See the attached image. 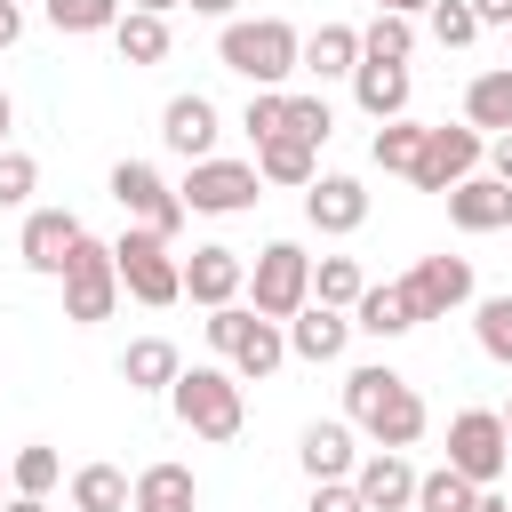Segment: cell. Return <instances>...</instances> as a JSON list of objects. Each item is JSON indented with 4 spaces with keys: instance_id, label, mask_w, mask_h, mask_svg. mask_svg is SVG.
<instances>
[{
    "instance_id": "1",
    "label": "cell",
    "mask_w": 512,
    "mask_h": 512,
    "mask_svg": "<svg viewBox=\"0 0 512 512\" xmlns=\"http://www.w3.org/2000/svg\"><path fill=\"white\" fill-rule=\"evenodd\" d=\"M344 424H352V432H368L376 448H416L432 416H424V392H416L400 368L368 360V368H352V376H344Z\"/></svg>"
},
{
    "instance_id": "2",
    "label": "cell",
    "mask_w": 512,
    "mask_h": 512,
    "mask_svg": "<svg viewBox=\"0 0 512 512\" xmlns=\"http://www.w3.org/2000/svg\"><path fill=\"white\" fill-rule=\"evenodd\" d=\"M296 48H304V32L288 16H224V32H216V64L240 72L248 88H288Z\"/></svg>"
},
{
    "instance_id": "3",
    "label": "cell",
    "mask_w": 512,
    "mask_h": 512,
    "mask_svg": "<svg viewBox=\"0 0 512 512\" xmlns=\"http://www.w3.org/2000/svg\"><path fill=\"white\" fill-rule=\"evenodd\" d=\"M168 408H176V424H184L192 440H240V424H248V400H240V376H232L224 360H200V368H176V384H168Z\"/></svg>"
},
{
    "instance_id": "4",
    "label": "cell",
    "mask_w": 512,
    "mask_h": 512,
    "mask_svg": "<svg viewBox=\"0 0 512 512\" xmlns=\"http://www.w3.org/2000/svg\"><path fill=\"white\" fill-rule=\"evenodd\" d=\"M208 352H216L240 384H264V376L288 360V328L264 320V312H248V304H216V312H208Z\"/></svg>"
},
{
    "instance_id": "5",
    "label": "cell",
    "mask_w": 512,
    "mask_h": 512,
    "mask_svg": "<svg viewBox=\"0 0 512 512\" xmlns=\"http://www.w3.org/2000/svg\"><path fill=\"white\" fill-rule=\"evenodd\" d=\"M112 272H120V296H136V304H152V312H168V304L184 296L176 248H168L160 232H144V224H128V232L112 240Z\"/></svg>"
},
{
    "instance_id": "6",
    "label": "cell",
    "mask_w": 512,
    "mask_h": 512,
    "mask_svg": "<svg viewBox=\"0 0 512 512\" xmlns=\"http://www.w3.org/2000/svg\"><path fill=\"white\" fill-rule=\"evenodd\" d=\"M176 200H184V216H248V208L264 200V176H256V160H224V152H208V160L184 168Z\"/></svg>"
},
{
    "instance_id": "7",
    "label": "cell",
    "mask_w": 512,
    "mask_h": 512,
    "mask_svg": "<svg viewBox=\"0 0 512 512\" xmlns=\"http://www.w3.org/2000/svg\"><path fill=\"white\" fill-rule=\"evenodd\" d=\"M56 280H64V320H72V328H96V320H112V304H120V272H112V240H96V232H80Z\"/></svg>"
},
{
    "instance_id": "8",
    "label": "cell",
    "mask_w": 512,
    "mask_h": 512,
    "mask_svg": "<svg viewBox=\"0 0 512 512\" xmlns=\"http://www.w3.org/2000/svg\"><path fill=\"white\" fill-rule=\"evenodd\" d=\"M304 304H312V256H304L296 240H264L256 264H248V312L288 320V312H304Z\"/></svg>"
},
{
    "instance_id": "9",
    "label": "cell",
    "mask_w": 512,
    "mask_h": 512,
    "mask_svg": "<svg viewBox=\"0 0 512 512\" xmlns=\"http://www.w3.org/2000/svg\"><path fill=\"white\" fill-rule=\"evenodd\" d=\"M104 184H112V200H120L128 224H144V232H160V240L184 232V200H176V184H168L152 160H112Z\"/></svg>"
},
{
    "instance_id": "10",
    "label": "cell",
    "mask_w": 512,
    "mask_h": 512,
    "mask_svg": "<svg viewBox=\"0 0 512 512\" xmlns=\"http://www.w3.org/2000/svg\"><path fill=\"white\" fill-rule=\"evenodd\" d=\"M480 160H488V136H480L472 120H456V128L440 120V128H424V152H416V176H408V184H416V192H448V184H464Z\"/></svg>"
},
{
    "instance_id": "11",
    "label": "cell",
    "mask_w": 512,
    "mask_h": 512,
    "mask_svg": "<svg viewBox=\"0 0 512 512\" xmlns=\"http://www.w3.org/2000/svg\"><path fill=\"white\" fill-rule=\"evenodd\" d=\"M448 464H456L472 488H496V480H504V416H496V408L448 416Z\"/></svg>"
},
{
    "instance_id": "12",
    "label": "cell",
    "mask_w": 512,
    "mask_h": 512,
    "mask_svg": "<svg viewBox=\"0 0 512 512\" xmlns=\"http://www.w3.org/2000/svg\"><path fill=\"white\" fill-rule=\"evenodd\" d=\"M304 224H312V232H328V240L360 232V224H368V184H360V176H344V168L312 176V184H304Z\"/></svg>"
},
{
    "instance_id": "13",
    "label": "cell",
    "mask_w": 512,
    "mask_h": 512,
    "mask_svg": "<svg viewBox=\"0 0 512 512\" xmlns=\"http://www.w3.org/2000/svg\"><path fill=\"white\" fill-rule=\"evenodd\" d=\"M176 264H184V296L208 304V312H216V304H240V288H248V256L224 248V240H200V248L176 256Z\"/></svg>"
},
{
    "instance_id": "14",
    "label": "cell",
    "mask_w": 512,
    "mask_h": 512,
    "mask_svg": "<svg viewBox=\"0 0 512 512\" xmlns=\"http://www.w3.org/2000/svg\"><path fill=\"white\" fill-rule=\"evenodd\" d=\"M216 136H224V120H216V104H208L200 88H184V96L160 104V144H168L176 160H208Z\"/></svg>"
},
{
    "instance_id": "15",
    "label": "cell",
    "mask_w": 512,
    "mask_h": 512,
    "mask_svg": "<svg viewBox=\"0 0 512 512\" xmlns=\"http://www.w3.org/2000/svg\"><path fill=\"white\" fill-rule=\"evenodd\" d=\"M352 488H360L368 512H408V504H416V464H408V448H368V456L352 464Z\"/></svg>"
},
{
    "instance_id": "16",
    "label": "cell",
    "mask_w": 512,
    "mask_h": 512,
    "mask_svg": "<svg viewBox=\"0 0 512 512\" xmlns=\"http://www.w3.org/2000/svg\"><path fill=\"white\" fill-rule=\"evenodd\" d=\"M80 232H88V224H80L72 208H32V216H24V232H16V256H24V264H32L40 280H56Z\"/></svg>"
},
{
    "instance_id": "17",
    "label": "cell",
    "mask_w": 512,
    "mask_h": 512,
    "mask_svg": "<svg viewBox=\"0 0 512 512\" xmlns=\"http://www.w3.org/2000/svg\"><path fill=\"white\" fill-rule=\"evenodd\" d=\"M280 328H288V360H312V368L344 360V344H352V312H336V304H304Z\"/></svg>"
},
{
    "instance_id": "18",
    "label": "cell",
    "mask_w": 512,
    "mask_h": 512,
    "mask_svg": "<svg viewBox=\"0 0 512 512\" xmlns=\"http://www.w3.org/2000/svg\"><path fill=\"white\" fill-rule=\"evenodd\" d=\"M448 200V224L456 232H512V184H496V176H464V184H448L440 192Z\"/></svg>"
},
{
    "instance_id": "19",
    "label": "cell",
    "mask_w": 512,
    "mask_h": 512,
    "mask_svg": "<svg viewBox=\"0 0 512 512\" xmlns=\"http://www.w3.org/2000/svg\"><path fill=\"white\" fill-rule=\"evenodd\" d=\"M408 296H416L424 320H448L456 304H472V256H424L408 272Z\"/></svg>"
},
{
    "instance_id": "20",
    "label": "cell",
    "mask_w": 512,
    "mask_h": 512,
    "mask_svg": "<svg viewBox=\"0 0 512 512\" xmlns=\"http://www.w3.org/2000/svg\"><path fill=\"white\" fill-rule=\"evenodd\" d=\"M352 328L360 336H408V328H424V312H416V296H408V280H368L360 296H352Z\"/></svg>"
},
{
    "instance_id": "21",
    "label": "cell",
    "mask_w": 512,
    "mask_h": 512,
    "mask_svg": "<svg viewBox=\"0 0 512 512\" xmlns=\"http://www.w3.org/2000/svg\"><path fill=\"white\" fill-rule=\"evenodd\" d=\"M360 432L344 424V416H320V424H304V440H296V464H304V480H352V464H360V448H352Z\"/></svg>"
},
{
    "instance_id": "22",
    "label": "cell",
    "mask_w": 512,
    "mask_h": 512,
    "mask_svg": "<svg viewBox=\"0 0 512 512\" xmlns=\"http://www.w3.org/2000/svg\"><path fill=\"white\" fill-rule=\"evenodd\" d=\"M408 96H416L408 64H384V56H360V64H352V104H360L368 120H400Z\"/></svg>"
},
{
    "instance_id": "23",
    "label": "cell",
    "mask_w": 512,
    "mask_h": 512,
    "mask_svg": "<svg viewBox=\"0 0 512 512\" xmlns=\"http://www.w3.org/2000/svg\"><path fill=\"white\" fill-rule=\"evenodd\" d=\"M128 512H200L192 464H144V472L128 480Z\"/></svg>"
},
{
    "instance_id": "24",
    "label": "cell",
    "mask_w": 512,
    "mask_h": 512,
    "mask_svg": "<svg viewBox=\"0 0 512 512\" xmlns=\"http://www.w3.org/2000/svg\"><path fill=\"white\" fill-rule=\"evenodd\" d=\"M352 64H360V24H312L296 48V72L312 80H352Z\"/></svg>"
},
{
    "instance_id": "25",
    "label": "cell",
    "mask_w": 512,
    "mask_h": 512,
    "mask_svg": "<svg viewBox=\"0 0 512 512\" xmlns=\"http://www.w3.org/2000/svg\"><path fill=\"white\" fill-rule=\"evenodd\" d=\"M256 176L304 192V184L320 176V144H304V136H264V144H256Z\"/></svg>"
},
{
    "instance_id": "26",
    "label": "cell",
    "mask_w": 512,
    "mask_h": 512,
    "mask_svg": "<svg viewBox=\"0 0 512 512\" xmlns=\"http://www.w3.org/2000/svg\"><path fill=\"white\" fill-rule=\"evenodd\" d=\"M176 368H184V352H176L168 336H136V344L120 352V384H128V392H168Z\"/></svg>"
},
{
    "instance_id": "27",
    "label": "cell",
    "mask_w": 512,
    "mask_h": 512,
    "mask_svg": "<svg viewBox=\"0 0 512 512\" xmlns=\"http://www.w3.org/2000/svg\"><path fill=\"white\" fill-rule=\"evenodd\" d=\"M464 120H472L480 136H504V128H512V64L472 72V88H464Z\"/></svg>"
},
{
    "instance_id": "28",
    "label": "cell",
    "mask_w": 512,
    "mask_h": 512,
    "mask_svg": "<svg viewBox=\"0 0 512 512\" xmlns=\"http://www.w3.org/2000/svg\"><path fill=\"white\" fill-rule=\"evenodd\" d=\"M416 152H424V120H376V136H368V160L384 168V176H416Z\"/></svg>"
},
{
    "instance_id": "29",
    "label": "cell",
    "mask_w": 512,
    "mask_h": 512,
    "mask_svg": "<svg viewBox=\"0 0 512 512\" xmlns=\"http://www.w3.org/2000/svg\"><path fill=\"white\" fill-rule=\"evenodd\" d=\"M112 48H120V64H160V56H168V16L120 8V24H112Z\"/></svg>"
},
{
    "instance_id": "30",
    "label": "cell",
    "mask_w": 512,
    "mask_h": 512,
    "mask_svg": "<svg viewBox=\"0 0 512 512\" xmlns=\"http://www.w3.org/2000/svg\"><path fill=\"white\" fill-rule=\"evenodd\" d=\"M72 512H128V472L120 464H80L72 472Z\"/></svg>"
},
{
    "instance_id": "31",
    "label": "cell",
    "mask_w": 512,
    "mask_h": 512,
    "mask_svg": "<svg viewBox=\"0 0 512 512\" xmlns=\"http://www.w3.org/2000/svg\"><path fill=\"white\" fill-rule=\"evenodd\" d=\"M360 56L408 64V56H416V16H392V8H376V16L360 24Z\"/></svg>"
},
{
    "instance_id": "32",
    "label": "cell",
    "mask_w": 512,
    "mask_h": 512,
    "mask_svg": "<svg viewBox=\"0 0 512 512\" xmlns=\"http://www.w3.org/2000/svg\"><path fill=\"white\" fill-rule=\"evenodd\" d=\"M56 480H64V456H56L48 440H24V448L8 456V488H16V496H48Z\"/></svg>"
},
{
    "instance_id": "33",
    "label": "cell",
    "mask_w": 512,
    "mask_h": 512,
    "mask_svg": "<svg viewBox=\"0 0 512 512\" xmlns=\"http://www.w3.org/2000/svg\"><path fill=\"white\" fill-rule=\"evenodd\" d=\"M368 288V272L352 264V256H320L312 264V304H336V312H352V296Z\"/></svg>"
},
{
    "instance_id": "34",
    "label": "cell",
    "mask_w": 512,
    "mask_h": 512,
    "mask_svg": "<svg viewBox=\"0 0 512 512\" xmlns=\"http://www.w3.org/2000/svg\"><path fill=\"white\" fill-rule=\"evenodd\" d=\"M464 504H472V480H464L456 464L416 472V512H464Z\"/></svg>"
},
{
    "instance_id": "35",
    "label": "cell",
    "mask_w": 512,
    "mask_h": 512,
    "mask_svg": "<svg viewBox=\"0 0 512 512\" xmlns=\"http://www.w3.org/2000/svg\"><path fill=\"white\" fill-rule=\"evenodd\" d=\"M472 336H480L488 360L512 368V296H480V304H472Z\"/></svg>"
},
{
    "instance_id": "36",
    "label": "cell",
    "mask_w": 512,
    "mask_h": 512,
    "mask_svg": "<svg viewBox=\"0 0 512 512\" xmlns=\"http://www.w3.org/2000/svg\"><path fill=\"white\" fill-rule=\"evenodd\" d=\"M56 32H112L120 24V0H40Z\"/></svg>"
},
{
    "instance_id": "37",
    "label": "cell",
    "mask_w": 512,
    "mask_h": 512,
    "mask_svg": "<svg viewBox=\"0 0 512 512\" xmlns=\"http://www.w3.org/2000/svg\"><path fill=\"white\" fill-rule=\"evenodd\" d=\"M32 192H40V160L0 144V208H32Z\"/></svg>"
},
{
    "instance_id": "38",
    "label": "cell",
    "mask_w": 512,
    "mask_h": 512,
    "mask_svg": "<svg viewBox=\"0 0 512 512\" xmlns=\"http://www.w3.org/2000/svg\"><path fill=\"white\" fill-rule=\"evenodd\" d=\"M424 24H432V40H440V48H472V40H480V16H472L464 0H432V8H424Z\"/></svg>"
},
{
    "instance_id": "39",
    "label": "cell",
    "mask_w": 512,
    "mask_h": 512,
    "mask_svg": "<svg viewBox=\"0 0 512 512\" xmlns=\"http://www.w3.org/2000/svg\"><path fill=\"white\" fill-rule=\"evenodd\" d=\"M240 128L264 144V136H288V88H256L248 96V112H240Z\"/></svg>"
},
{
    "instance_id": "40",
    "label": "cell",
    "mask_w": 512,
    "mask_h": 512,
    "mask_svg": "<svg viewBox=\"0 0 512 512\" xmlns=\"http://www.w3.org/2000/svg\"><path fill=\"white\" fill-rule=\"evenodd\" d=\"M328 128H336L328 96H288V136H304V144H328Z\"/></svg>"
},
{
    "instance_id": "41",
    "label": "cell",
    "mask_w": 512,
    "mask_h": 512,
    "mask_svg": "<svg viewBox=\"0 0 512 512\" xmlns=\"http://www.w3.org/2000/svg\"><path fill=\"white\" fill-rule=\"evenodd\" d=\"M304 512H368V504H360V488H352V480H312Z\"/></svg>"
},
{
    "instance_id": "42",
    "label": "cell",
    "mask_w": 512,
    "mask_h": 512,
    "mask_svg": "<svg viewBox=\"0 0 512 512\" xmlns=\"http://www.w3.org/2000/svg\"><path fill=\"white\" fill-rule=\"evenodd\" d=\"M488 176H496V184H512V128H504V136H488Z\"/></svg>"
},
{
    "instance_id": "43",
    "label": "cell",
    "mask_w": 512,
    "mask_h": 512,
    "mask_svg": "<svg viewBox=\"0 0 512 512\" xmlns=\"http://www.w3.org/2000/svg\"><path fill=\"white\" fill-rule=\"evenodd\" d=\"M464 8L480 16V32H488V24H504V32H512V0H464Z\"/></svg>"
},
{
    "instance_id": "44",
    "label": "cell",
    "mask_w": 512,
    "mask_h": 512,
    "mask_svg": "<svg viewBox=\"0 0 512 512\" xmlns=\"http://www.w3.org/2000/svg\"><path fill=\"white\" fill-rule=\"evenodd\" d=\"M16 32H24V8H16V0H0V48H8Z\"/></svg>"
},
{
    "instance_id": "45",
    "label": "cell",
    "mask_w": 512,
    "mask_h": 512,
    "mask_svg": "<svg viewBox=\"0 0 512 512\" xmlns=\"http://www.w3.org/2000/svg\"><path fill=\"white\" fill-rule=\"evenodd\" d=\"M464 512H512V504H504V488H472V504H464Z\"/></svg>"
},
{
    "instance_id": "46",
    "label": "cell",
    "mask_w": 512,
    "mask_h": 512,
    "mask_svg": "<svg viewBox=\"0 0 512 512\" xmlns=\"http://www.w3.org/2000/svg\"><path fill=\"white\" fill-rule=\"evenodd\" d=\"M184 8H192V16H216V24H224V16H240V0H184Z\"/></svg>"
},
{
    "instance_id": "47",
    "label": "cell",
    "mask_w": 512,
    "mask_h": 512,
    "mask_svg": "<svg viewBox=\"0 0 512 512\" xmlns=\"http://www.w3.org/2000/svg\"><path fill=\"white\" fill-rule=\"evenodd\" d=\"M120 8H144V16H168V8H184V0H120Z\"/></svg>"
},
{
    "instance_id": "48",
    "label": "cell",
    "mask_w": 512,
    "mask_h": 512,
    "mask_svg": "<svg viewBox=\"0 0 512 512\" xmlns=\"http://www.w3.org/2000/svg\"><path fill=\"white\" fill-rule=\"evenodd\" d=\"M0 512H48V496H8Z\"/></svg>"
},
{
    "instance_id": "49",
    "label": "cell",
    "mask_w": 512,
    "mask_h": 512,
    "mask_svg": "<svg viewBox=\"0 0 512 512\" xmlns=\"http://www.w3.org/2000/svg\"><path fill=\"white\" fill-rule=\"evenodd\" d=\"M8 128H16V96L0 88V144H8Z\"/></svg>"
},
{
    "instance_id": "50",
    "label": "cell",
    "mask_w": 512,
    "mask_h": 512,
    "mask_svg": "<svg viewBox=\"0 0 512 512\" xmlns=\"http://www.w3.org/2000/svg\"><path fill=\"white\" fill-rule=\"evenodd\" d=\"M376 8H392V16H424L432 0H376Z\"/></svg>"
},
{
    "instance_id": "51",
    "label": "cell",
    "mask_w": 512,
    "mask_h": 512,
    "mask_svg": "<svg viewBox=\"0 0 512 512\" xmlns=\"http://www.w3.org/2000/svg\"><path fill=\"white\" fill-rule=\"evenodd\" d=\"M504 472H512V408H504Z\"/></svg>"
},
{
    "instance_id": "52",
    "label": "cell",
    "mask_w": 512,
    "mask_h": 512,
    "mask_svg": "<svg viewBox=\"0 0 512 512\" xmlns=\"http://www.w3.org/2000/svg\"><path fill=\"white\" fill-rule=\"evenodd\" d=\"M0 488H8V464H0Z\"/></svg>"
}]
</instances>
